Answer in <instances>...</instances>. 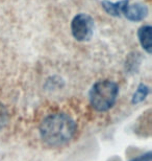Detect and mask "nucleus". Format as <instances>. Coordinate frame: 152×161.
I'll return each mask as SVG.
<instances>
[{"instance_id": "obj_1", "label": "nucleus", "mask_w": 152, "mask_h": 161, "mask_svg": "<svg viewBox=\"0 0 152 161\" xmlns=\"http://www.w3.org/2000/svg\"><path fill=\"white\" fill-rule=\"evenodd\" d=\"M40 136L44 143L52 147L67 144L77 131V125L70 115L63 112L51 113L42 120Z\"/></svg>"}, {"instance_id": "obj_2", "label": "nucleus", "mask_w": 152, "mask_h": 161, "mask_svg": "<svg viewBox=\"0 0 152 161\" xmlns=\"http://www.w3.org/2000/svg\"><path fill=\"white\" fill-rule=\"evenodd\" d=\"M118 95L119 87L115 82L109 80H98L90 90V104L97 112H106L114 107Z\"/></svg>"}, {"instance_id": "obj_3", "label": "nucleus", "mask_w": 152, "mask_h": 161, "mask_svg": "<svg viewBox=\"0 0 152 161\" xmlns=\"http://www.w3.org/2000/svg\"><path fill=\"white\" fill-rule=\"evenodd\" d=\"M94 21L91 16L86 14H78L71 22V33L74 39L79 42L89 41L93 36Z\"/></svg>"}, {"instance_id": "obj_4", "label": "nucleus", "mask_w": 152, "mask_h": 161, "mask_svg": "<svg viewBox=\"0 0 152 161\" xmlns=\"http://www.w3.org/2000/svg\"><path fill=\"white\" fill-rule=\"evenodd\" d=\"M122 15L130 21H142L148 16V8L142 3L129 4V1L123 8Z\"/></svg>"}, {"instance_id": "obj_5", "label": "nucleus", "mask_w": 152, "mask_h": 161, "mask_svg": "<svg viewBox=\"0 0 152 161\" xmlns=\"http://www.w3.org/2000/svg\"><path fill=\"white\" fill-rule=\"evenodd\" d=\"M151 31H152V28L150 25H144V26H142L138 31L139 41H140L143 49L146 50L148 53H151V51H152Z\"/></svg>"}, {"instance_id": "obj_6", "label": "nucleus", "mask_w": 152, "mask_h": 161, "mask_svg": "<svg viewBox=\"0 0 152 161\" xmlns=\"http://www.w3.org/2000/svg\"><path fill=\"white\" fill-rule=\"evenodd\" d=\"M128 2V0H121V1L117 2H111V1H103L102 2V8H104V11L107 14L115 16V17H119L122 15L123 8L126 3Z\"/></svg>"}, {"instance_id": "obj_7", "label": "nucleus", "mask_w": 152, "mask_h": 161, "mask_svg": "<svg viewBox=\"0 0 152 161\" xmlns=\"http://www.w3.org/2000/svg\"><path fill=\"white\" fill-rule=\"evenodd\" d=\"M149 91H150L149 87L144 85V84H140V85L138 86L137 90H135V92L134 93V95H132L131 103L134 105H137L145 101L148 94H149Z\"/></svg>"}, {"instance_id": "obj_8", "label": "nucleus", "mask_w": 152, "mask_h": 161, "mask_svg": "<svg viewBox=\"0 0 152 161\" xmlns=\"http://www.w3.org/2000/svg\"><path fill=\"white\" fill-rule=\"evenodd\" d=\"M8 113L6 111L5 107L2 104H0V130H2L8 124Z\"/></svg>"}, {"instance_id": "obj_9", "label": "nucleus", "mask_w": 152, "mask_h": 161, "mask_svg": "<svg viewBox=\"0 0 152 161\" xmlns=\"http://www.w3.org/2000/svg\"><path fill=\"white\" fill-rule=\"evenodd\" d=\"M151 159H152V153L149 151V152L142 154V155L131 159L130 161H151Z\"/></svg>"}]
</instances>
